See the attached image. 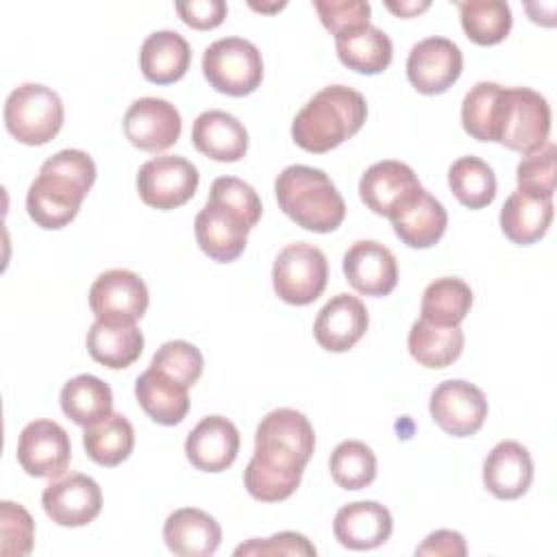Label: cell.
I'll use <instances>...</instances> for the list:
<instances>
[{"label": "cell", "instance_id": "obj_20", "mask_svg": "<svg viewBox=\"0 0 557 557\" xmlns=\"http://www.w3.org/2000/svg\"><path fill=\"white\" fill-rule=\"evenodd\" d=\"M239 453V431L224 416L202 418L185 440L189 463L202 472H222Z\"/></svg>", "mask_w": 557, "mask_h": 557}, {"label": "cell", "instance_id": "obj_9", "mask_svg": "<svg viewBox=\"0 0 557 557\" xmlns=\"http://www.w3.org/2000/svg\"><path fill=\"white\" fill-rule=\"evenodd\" d=\"M198 187V170L185 157L161 154L148 159L137 172L139 198L161 211L185 205Z\"/></svg>", "mask_w": 557, "mask_h": 557}, {"label": "cell", "instance_id": "obj_45", "mask_svg": "<svg viewBox=\"0 0 557 557\" xmlns=\"http://www.w3.org/2000/svg\"><path fill=\"white\" fill-rule=\"evenodd\" d=\"M468 553L466 540L459 531L440 529L426 535V540L416 548V555H431V557H463Z\"/></svg>", "mask_w": 557, "mask_h": 557}, {"label": "cell", "instance_id": "obj_25", "mask_svg": "<svg viewBox=\"0 0 557 557\" xmlns=\"http://www.w3.org/2000/svg\"><path fill=\"white\" fill-rule=\"evenodd\" d=\"M389 220L403 244L411 248H431L442 239L448 224V213L444 205L422 187Z\"/></svg>", "mask_w": 557, "mask_h": 557}, {"label": "cell", "instance_id": "obj_2", "mask_svg": "<svg viewBox=\"0 0 557 557\" xmlns=\"http://www.w3.org/2000/svg\"><path fill=\"white\" fill-rule=\"evenodd\" d=\"M366 115L368 104L357 89L329 85L296 113L292 137L307 152H329L359 133Z\"/></svg>", "mask_w": 557, "mask_h": 557}, {"label": "cell", "instance_id": "obj_36", "mask_svg": "<svg viewBox=\"0 0 557 557\" xmlns=\"http://www.w3.org/2000/svg\"><path fill=\"white\" fill-rule=\"evenodd\" d=\"M463 33L479 46H494L511 30V9L503 0H468L459 2Z\"/></svg>", "mask_w": 557, "mask_h": 557}, {"label": "cell", "instance_id": "obj_11", "mask_svg": "<svg viewBox=\"0 0 557 557\" xmlns=\"http://www.w3.org/2000/svg\"><path fill=\"white\" fill-rule=\"evenodd\" d=\"M72 457L70 435L54 420L28 422L17 440L20 466L37 479H59Z\"/></svg>", "mask_w": 557, "mask_h": 557}, {"label": "cell", "instance_id": "obj_44", "mask_svg": "<svg viewBox=\"0 0 557 557\" xmlns=\"http://www.w3.org/2000/svg\"><path fill=\"white\" fill-rule=\"evenodd\" d=\"M176 13L181 20L198 30L215 28L226 17V2L222 0H191V2H178Z\"/></svg>", "mask_w": 557, "mask_h": 557}, {"label": "cell", "instance_id": "obj_40", "mask_svg": "<svg viewBox=\"0 0 557 557\" xmlns=\"http://www.w3.org/2000/svg\"><path fill=\"white\" fill-rule=\"evenodd\" d=\"M0 533L2 546L0 553L4 557H24L33 550L35 524L30 513L11 500L0 503Z\"/></svg>", "mask_w": 557, "mask_h": 557}, {"label": "cell", "instance_id": "obj_3", "mask_svg": "<svg viewBox=\"0 0 557 557\" xmlns=\"http://www.w3.org/2000/svg\"><path fill=\"white\" fill-rule=\"evenodd\" d=\"M278 207L298 226L313 233L335 231L346 215V202L320 168L287 165L274 183Z\"/></svg>", "mask_w": 557, "mask_h": 557}, {"label": "cell", "instance_id": "obj_6", "mask_svg": "<svg viewBox=\"0 0 557 557\" xmlns=\"http://www.w3.org/2000/svg\"><path fill=\"white\" fill-rule=\"evenodd\" d=\"M307 461L309 457L289 446L270 440H255V455L244 470V485L257 500H285L300 485Z\"/></svg>", "mask_w": 557, "mask_h": 557}, {"label": "cell", "instance_id": "obj_34", "mask_svg": "<svg viewBox=\"0 0 557 557\" xmlns=\"http://www.w3.org/2000/svg\"><path fill=\"white\" fill-rule=\"evenodd\" d=\"M472 307V289L466 281L457 276L435 278L426 285L420 305V318L442 324V326H457Z\"/></svg>", "mask_w": 557, "mask_h": 557}, {"label": "cell", "instance_id": "obj_4", "mask_svg": "<svg viewBox=\"0 0 557 557\" xmlns=\"http://www.w3.org/2000/svg\"><path fill=\"white\" fill-rule=\"evenodd\" d=\"M550 107L544 96L529 87H498L485 141L503 144L509 150L533 152L548 141Z\"/></svg>", "mask_w": 557, "mask_h": 557}, {"label": "cell", "instance_id": "obj_39", "mask_svg": "<svg viewBox=\"0 0 557 557\" xmlns=\"http://www.w3.org/2000/svg\"><path fill=\"white\" fill-rule=\"evenodd\" d=\"M555 157L557 148L553 141H546L542 148L522 157L516 168L518 189L553 198L555 191Z\"/></svg>", "mask_w": 557, "mask_h": 557}, {"label": "cell", "instance_id": "obj_8", "mask_svg": "<svg viewBox=\"0 0 557 557\" xmlns=\"http://www.w3.org/2000/svg\"><path fill=\"white\" fill-rule=\"evenodd\" d=\"M329 278L324 252L307 242L287 244L274 259L272 285L281 300L302 307L322 296Z\"/></svg>", "mask_w": 557, "mask_h": 557}, {"label": "cell", "instance_id": "obj_1", "mask_svg": "<svg viewBox=\"0 0 557 557\" xmlns=\"http://www.w3.org/2000/svg\"><path fill=\"white\" fill-rule=\"evenodd\" d=\"M96 181L94 159L76 148H65L41 163L39 176L26 194L30 220L48 231L70 224Z\"/></svg>", "mask_w": 557, "mask_h": 557}, {"label": "cell", "instance_id": "obj_41", "mask_svg": "<svg viewBox=\"0 0 557 557\" xmlns=\"http://www.w3.org/2000/svg\"><path fill=\"white\" fill-rule=\"evenodd\" d=\"M313 9L320 15V22L335 37L366 26L370 20V4L363 0H315Z\"/></svg>", "mask_w": 557, "mask_h": 557}, {"label": "cell", "instance_id": "obj_28", "mask_svg": "<svg viewBox=\"0 0 557 557\" xmlns=\"http://www.w3.org/2000/svg\"><path fill=\"white\" fill-rule=\"evenodd\" d=\"M553 220V198L516 189L500 209V228L507 239L529 246L544 237Z\"/></svg>", "mask_w": 557, "mask_h": 557}, {"label": "cell", "instance_id": "obj_21", "mask_svg": "<svg viewBox=\"0 0 557 557\" xmlns=\"http://www.w3.org/2000/svg\"><path fill=\"white\" fill-rule=\"evenodd\" d=\"M533 481L529 450L513 440L498 442L483 461V485L500 500L520 498Z\"/></svg>", "mask_w": 557, "mask_h": 557}, {"label": "cell", "instance_id": "obj_14", "mask_svg": "<svg viewBox=\"0 0 557 557\" xmlns=\"http://www.w3.org/2000/svg\"><path fill=\"white\" fill-rule=\"evenodd\" d=\"M44 511L59 527H85L102 509L100 485L81 472L54 479L41 492Z\"/></svg>", "mask_w": 557, "mask_h": 557}, {"label": "cell", "instance_id": "obj_15", "mask_svg": "<svg viewBox=\"0 0 557 557\" xmlns=\"http://www.w3.org/2000/svg\"><path fill=\"white\" fill-rule=\"evenodd\" d=\"M463 54L446 37H426L418 41L407 57V78L420 94H442L461 74Z\"/></svg>", "mask_w": 557, "mask_h": 557}, {"label": "cell", "instance_id": "obj_29", "mask_svg": "<svg viewBox=\"0 0 557 557\" xmlns=\"http://www.w3.org/2000/svg\"><path fill=\"white\" fill-rule=\"evenodd\" d=\"M135 398L139 407L159 424L174 426L183 422L189 411L187 387L148 368L135 381Z\"/></svg>", "mask_w": 557, "mask_h": 557}, {"label": "cell", "instance_id": "obj_33", "mask_svg": "<svg viewBox=\"0 0 557 557\" xmlns=\"http://www.w3.org/2000/svg\"><path fill=\"white\" fill-rule=\"evenodd\" d=\"M83 446L89 459H94L96 463L107 468L120 466L135 446L133 424L122 413L111 411L104 420L85 426Z\"/></svg>", "mask_w": 557, "mask_h": 557}, {"label": "cell", "instance_id": "obj_5", "mask_svg": "<svg viewBox=\"0 0 557 557\" xmlns=\"http://www.w3.org/2000/svg\"><path fill=\"white\" fill-rule=\"evenodd\" d=\"M4 124L20 144L44 146L63 126V102L54 89L24 83L7 96Z\"/></svg>", "mask_w": 557, "mask_h": 557}, {"label": "cell", "instance_id": "obj_27", "mask_svg": "<svg viewBox=\"0 0 557 557\" xmlns=\"http://www.w3.org/2000/svg\"><path fill=\"white\" fill-rule=\"evenodd\" d=\"M189 44L183 35L168 28L150 33L139 50L141 74L157 85H170L181 81L189 70Z\"/></svg>", "mask_w": 557, "mask_h": 557}, {"label": "cell", "instance_id": "obj_38", "mask_svg": "<svg viewBox=\"0 0 557 557\" xmlns=\"http://www.w3.org/2000/svg\"><path fill=\"white\" fill-rule=\"evenodd\" d=\"M202 366V352L185 339H172L161 344L150 361L152 370L165 374L168 379L181 383L187 389L200 379Z\"/></svg>", "mask_w": 557, "mask_h": 557}, {"label": "cell", "instance_id": "obj_12", "mask_svg": "<svg viewBox=\"0 0 557 557\" xmlns=\"http://www.w3.org/2000/svg\"><path fill=\"white\" fill-rule=\"evenodd\" d=\"M124 135L126 139L146 152H161L174 146L181 137V113L163 98H139L124 113Z\"/></svg>", "mask_w": 557, "mask_h": 557}, {"label": "cell", "instance_id": "obj_31", "mask_svg": "<svg viewBox=\"0 0 557 557\" xmlns=\"http://www.w3.org/2000/svg\"><path fill=\"white\" fill-rule=\"evenodd\" d=\"M407 346L411 357L424 368H446L459 359L463 350L461 326H442L424 318L416 320L409 329Z\"/></svg>", "mask_w": 557, "mask_h": 557}, {"label": "cell", "instance_id": "obj_22", "mask_svg": "<svg viewBox=\"0 0 557 557\" xmlns=\"http://www.w3.org/2000/svg\"><path fill=\"white\" fill-rule=\"evenodd\" d=\"M392 513L374 500L344 505L333 520L335 540L350 550H370L385 544L392 535Z\"/></svg>", "mask_w": 557, "mask_h": 557}, {"label": "cell", "instance_id": "obj_46", "mask_svg": "<svg viewBox=\"0 0 557 557\" xmlns=\"http://www.w3.org/2000/svg\"><path fill=\"white\" fill-rule=\"evenodd\" d=\"M429 4H431L429 0H422V2H385V7L389 11H394L396 15H400V17H411V15L429 9Z\"/></svg>", "mask_w": 557, "mask_h": 557}, {"label": "cell", "instance_id": "obj_18", "mask_svg": "<svg viewBox=\"0 0 557 557\" xmlns=\"http://www.w3.org/2000/svg\"><path fill=\"white\" fill-rule=\"evenodd\" d=\"M346 281L363 296H387L398 283L394 252L374 239L355 242L344 255Z\"/></svg>", "mask_w": 557, "mask_h": 557}, {"label": "cell", "instance_id": "obj_32", "mask_svg": "<svg viewBox=\"0 0 557 557\" xmlns=\"http://www.w3.org/2000/svg\"><path fill=\"white\" fill-rule=\"evenodd\" d=\"M111 387L94 374H78L61 389V409L78 426H91L104 420L111 413Z\"/></svg>", "mask_w": 557, "mask_h": 557}, {"label": "cell", "instance_id": "obj_42", "mask_svg": "<svg viewBox=\"0 0 557 557\" xmlns=\"http://www.w3.org/2000/svg\"><path fill=\"white\" fill-rule=\"evenodd\" d=\"M209 198H215V200L228 205L231 209H235L237 213H242L250 226H255L261 218V209H263L261 200H259L257 191L242 178H235V176L215 178L211 183Z\"/></svg>", "mask_w": 557, "mask_h": 557}, {"label": "cell", "instance_id": "obj_43", "mask_svg": "<svg viewBox=\"0 0 557 557\" xmlns=\"http://www.w3.org/2000/svg\"><path fill=\"white\" fill-rule=\"evenodd\" d=\"M315 546L302 535L294 531H283L265 540H248L246 544L235 548V555H296V557H315Z\"/></svg>", "mask_w": 557, "mask_h": 557}, {"label": "cell", "instance_id": "obj_35", "mask_svg": "<svg viewBox=\"0 0 557 557\" xmlns=\"http://www.w3.org/2000/svg\"><path fill=\"white\" fill-rule=\"evenodd\" d=\"M448 187L468 209H483L496 196V176L483 159L468 154L448 168Z\"/></svg>", "mask_w": 557, "mask_h": 557}, {"label": "cell", "instance_id": "obj_24", "mask_svg": "<svg viewBox=\"0 0 557 557\" xmlns=\"http://www.w3.org/2000/svg\"><path fill=\"white\" fill-rule=\"evenodd\" d=\"M191 141L205 157L222 163L239 161L248 150V133L244 124L220 109H209L194 120Z\"/></svg>", "mask_w": 557, "mask_h": 557}, {"label": "cell", "instance_id": "obj_7", "mask_svg": "<svg viewBox=\"0 0 557 557\" xmlns=\"http://www.w3.org/2000/svg\"><path fill=\"white\" fill-rule=\"evenodd\" d=\"M202 74L220 94L248 96L263 78L261 52L244 37L218 39L202 54Z\"/></svg>", "mask_w": 557, "mask_h": 557}, {"label": "cell", "instance_id": "obj_30", "mask_svg": "<svg viewBox=\"0 0 557 557\" xmlns=\"http://www.w3.org/2000/svg\"><path fill=\"white\" fill-rule=\"evenodd\" d=\"M339 61L359 74H381L392 63V39L376 26L366 24L335 37Z\"/></svg>", "mask_w": 557, "mask_h": 557}, {"label": "cell", "instance_id": "obj_26", "mask_svg": "<svg viewBox=\"0 0 557 557\" xmlns=\"http://www.w3.org/2000/svg\"><path fill=\"white\" fill-rule=\"evenodd\" d=\"M87 350L98 363L122 370L139 359L144 335L135 322L96 320L87 331Z\"/></svg>", "mask_w": 557, "mask_h": 557}, {"label": "cell", "instance_id": "obj_17", "mask_svg": "<svg viewBox=\"0 0 557 557\" xmlns=\"http://www.w3.org/2000/svg\"><path fill=\"white\" fill-rule=\"evenodd\" d=\"M422 189L416 172L394 159L370 165L359 181V196L370 211L376 215L392 218Z\"/></svg>", "mask_w": 557, "mask_h": 557}, {"label": "cell", "instance_id": "obj_10", "mask_svg": "<svg viewBox=\"0 0 557 557\" xmlns=\"http://www.w3.org/2000/svg\"><path fill=\"white\" fill-rule=\"evenodd\" d=\"M429 411L444 433L453 437H468L483 426L487 418V400L476 385L450 379L431 392Z\"/></svg>", "mask_w": 557, "mask_h": 557}, {"label": "cell", "instance_id": "obj_37", "mask_svg": "<svg viewBox=\"0 0 557 557\" xmlns=\"http://www.w3.org/2000/svg\"><path fill=\"white\" fill-rule=\"evenodd\" d=\"M333 481L344 490H363L376 476V455L359 440L339 442L329 459Z\"/></svg>", "mask_w": 557, "mask_h": 557}, {"label": "cell", "instance_id": "obj_13", "mask_svg": "<svg viewBox=\"0 0 557 557\" xmlns=\"http://www.w3.org/2000/svg\"><path fill=\"white\" fill-rule=\"evenodd\" d=\"M250 228L242 213L215 198H209L194 220L200 250L220 263L235 261L244 252Z\"/></svg>", "mask_w": 557, "mask_h": 557}, {"label": "cell", "instance_id": "obj_16", "mask_svg": "<svg viewBox=\"0 0 557 557\" xmlns=\"http://www.w3.org/2000/svg\"><path fill=\"white\" fill-rule=\"evenodd\" d=\"M89 307L96 320L137 322L148 309V287L131 270H107L89 289Z\"/></svg>", "mask_w": 557, "mask_h": 557}, {"label": "cell", "instance_id": "obj_19", "mask_svg": "<svg viewBox=\"0 0 557 557\" xmlns=\"http://www.w3.org/2000/svg\"><path fill=\"white\" fill-rule=\"evenodd\" d=\"M368 322V309L357 296L337 294L318 311L313 337L329 352H346L366 335Z\"/></svg>", "mask_w": 557, "mask_h": 557}, {"label": "cell", "instance_id": "obj_23", "mask_svg": "<svg viewBox=\"0 0 557 557\" xmlns=\"http://www.w3.org/2000/svg\"><path fill=\"white\" fill-rule=\"evenodd\" d=\"M163 540L174 555L209 557L218 550L222 529L213 516L196 507H183L168 516Z\"/></svg>", "mask_w": 557, "mask_h": 557}]
</instances>
